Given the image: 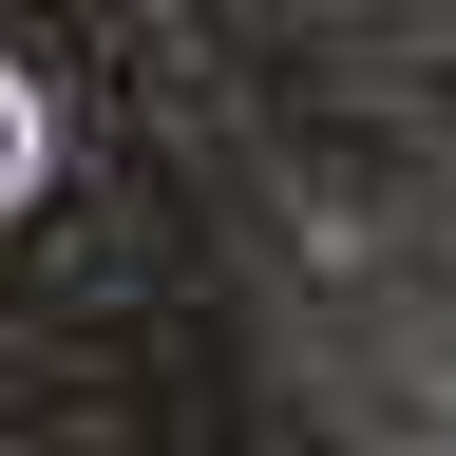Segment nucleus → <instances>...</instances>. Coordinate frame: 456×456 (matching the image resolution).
<instances>
[{"label":"nucleus","instance_id":"f257e3e1","mask_svg":"<svg viewBox=\"0 0 456 456\" xmlns=\"http://www.w3.org/2000/svg\"><path fill=\"white\" fill-rule=\"evenodd\" d=\"M20 191H38V95L0 77V209H20Z\"/></svg>","mask_w":456,"mask_h":456}]
</instances>
